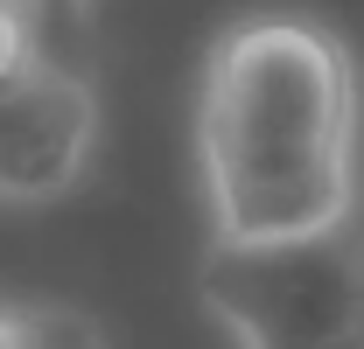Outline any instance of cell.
Segmentation results:
<instances>
[{
  "instance_id": "1",
  "label": "cell",
  "mask_w": 364,
  "mask_h": 349,
  "mask_svg": "<svg viewBox=\"0 0 364 349\" xmlns=\"http://www.w3.org/2000/svg\"><path fill=\"white\" fill-rule=\"evenodd\" d=\"M350 56L316 21H245L203 70V174L218 238H294L350 210Z\"/></svg>"
},
{
  "instance_id": "2",
  "label": "cell",
  "mask_w": 364,
  "mask_h": 349,
  "mask_svg": "<svg viewBox=\"0 0 364 349\" xmlns=\"http://www.w3.org/2000/svg\"><path fill=\"white\" fill-rule=\"evenodd\" d=\"M203 301L238 349H364V203L294 238H218Z\"/></svg>"
},
{
  "instance_id": "3",
  "label": "cell",
  "mask_w": 364,
  "mask_h": 349,
  "mask_svg": "<svg viewBox=\"0 0 364 349\" xmlns=\"http://www.w3.org/2000/svg\"><path fill=\"white\" fill-rule=\"evenodd\" d=\"M91 147V91L56 56L0 77V196H56Z\"/></svg>"
},
{
  "instance_id": "4",
  "label": "cell",
  "mask_w": 364,
  "mask_h": 349,
  "mask_svg": "<svg viewBox=\"0 0 364 349\" xmlns=\"http://www.w3.org/2000/svg\"><path fill=\"white\" fill-rule=\"evenodd\" d=\"M28 56H43L36 35H28V7H21V0H0V77L21 70Z\"/></svg>"
},
{
  "instance_id": "5",
  "label": "cell",
  "mask_w": 364,
  "mask_h": 349,
  "mask_svg": "<svg viewBox=\"0 0 364 349\" xmlns=\"http://www.w3.org/2000/svg\"><path fill=\"white\" fill-rule=\"evenodd\" d=\"M43 7H63V0H43Z\"/></svg>"
}]
</instances>
